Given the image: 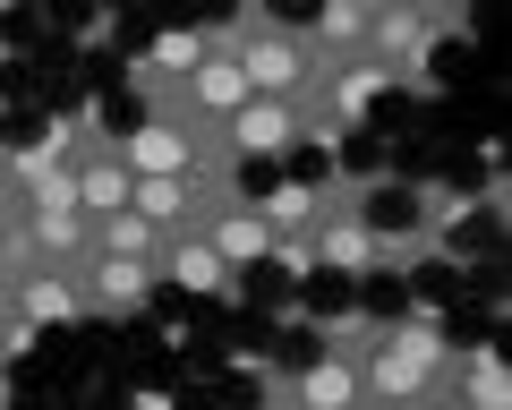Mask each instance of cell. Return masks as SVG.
Here are the masks:
<instances>
[{"instance_id":"10","label":"cell","mask_w":512,"mask_h":410,"mask_svg":"<svg viewBox=\"0 0 512 410\" xmlns=\"http://www.w3.org/2000/svg\"><path fill=\"white\" fill-rule=\"evenodd\" d=\"M376 231H367V214H350V205H325L308 223V257L316 265H333V274H359V265H376Z\"/></svg>"},{"instance_id":"4","label":"cell","mask_w":512,"mask_h":410,"mask_svg":"<svg viewBox=\"0 0 512 410\" xmlns=\"http://www.w3.org/2000/svg\"><path fill=\"white\" fill-rule=\"evenodd\" d=\"M69 188H77V214H86V223H103V214H120V205H128L120 137H103L94 120H86V137L69 146Z\"/></svg>"},{"instance_id":"11","label":"cell","mask_w":512,"mask_h":410,"mask_svg":"<svg viewBox=\"0 0 512 410\" xmlns=\"http://www.w3.org/2000/svg\"><path fill=\"white\" fill-rule=\"evenodd\" d=\"M444 385H453V402H461V410H512L504 351H487V342H478V351H453V376H444Z\"/></svg>"},{"instance_id":"15","label":"cell","mask_w":512,"mask_h":410,"mask_svg":"<svg viewBox=\"0 0 512 410\" xmlns=\"http://www.w3.org/2000/svg\"><path fill=\"white\" fill-rule=\"evenodd\" d=\"M0 402H9V376H0Z\"/></svg>"},{"instance_id":"2","label":"cell","mask_w":512,"mask_h":410,"mask_svg":"<svg viewBox=\"0 0 512 410\" xmlns=\"http://www.w3.org/2000/svg\"><path fill=\"white\" fill-rule=\"evenodd\" d=\"M342 351L359 359L367 410L376 402H419V393H436L444 376H453V342H444L436 325H376L367 342H342Z\"/></svg>"},{"instance_id":"5","label":"cell","mask_w":512,"mask_h":410,"mask_svg":"<svg viewBox=\"0 0 512 410\" xmlns=\"http://www.w3.org/2000/svg\"><path fill=\"white\" fill-rule=\"evenodd\" d=\"M197 240L214 248V257L231 265V274H248V265H265V257H274V231H265V214H256V205L239 197V188H231V197H214V205L197 214Z\"/></svg>"},{"instance_id":"9","label":"cell","mask_w":512,"mask_h":410,"mask_svg":"<svg viewBox=\"0 0 512 410\" xmlns=\"http://www.w3.org/2000/svg\"><path fill=\"white\" fill-rule=\"evenodd\" d=\"M154 282H188L205 299H239V274L197 240V231H163V257H154Z\"/></svg>"},{"instance_id":"6","label":"cell","mask_w":512,"mask_h":410,"mask_svg":"<svg viewBox=\"0 0 512 410\" xmlns=\"http://www.w3.org/2000/svg\"><path fill=\"white\" fill-rule=\"evenodd\" d=\"M214 137H222L231 154H291L299 137H325V129H316L299 103H265V94H248V103H239V112L222 120Z\"/></svg>"},{"instance_id":"16","label":"cell","mask_w":512,"mask_h":410,"mask_svg":"<svg viewBox=\"0 0 512 410\" xmlns=\"http://www.w3.org/2000/svg\"><path fill=\"white\" fill-rule=\"evenodd\" d=\"M0 299H9V291H0Z\"/></svg>"},{"instance_id":"12","label":"cell","mask_w":512,"mask_h":410,"mask_svg":"<svg viewBox=\"0 0 512 410\" xmlns=\"http://www.w3.org/2000/svg\"><path fill=\"white\" fill-rule=\"evenodd\" d=\"M376 9H384V0H325V18L308 26V43L333 60V69H350V60H359V43H367V18H376Z\"/></svg>"},{"instance_id":"3","label":"cell","mask_w":512,"mask_h":410,"mask_svg":"<svg viewBox=\"0 0 512 410\" xmlns=\"http://www.w3.org/2000/svg\"><path fill=\"white\" fill-rule=\"evenodd\" d=\"M69 282H77V308L86 317H137L154 299V265H137V257H103V248H86V257L69 265Z\"/></svg>"},{"instance_id":"7","label":"cell","mask_w":512,"mask_h":410,"mask_svg":"<svg viewBox=\"0 0 512 410\" xmlns=\"http://www.w3.org/2000/svg\"><path fill=\"white\" fill-rule=\"evenodd\" d=\"M282 410H367V393H359V359H350L342 342H325V351H316L308 368L282 385Z\"/></svg>"},{"instance_id":"14","label":"cell","mask_w":512,"mask_h":410,"mask_svg":"<svg viewBox=\"0 0 512 410\" xmlns=\"http://www.w3.org/2000/svg\"><path fill=\"white\" fill-rule=\"evenodd\" d=\"M0 223H18V205H0Z\"/></svg>"},{"instance_id":"1","label":"cell","mask_w":512,"mask_h":410,"mask_svg":"<svg viewBox=\"0 0 512 410\" xmlns=\"http://www.w3.org/2000/svg\"><path fill=\"white\" fill-rule=\"evenodd\" d=\"M231 60H239V77H248V94H265V103H299V112L325 129V94H333V60L316 52L299 26H282V18H256V9H239V26H231Z\"/></svg>"},{"instance_id":"8","label":"cell","mask_w":512,"mask_h":410,"mask_svg":"<svg viewBox=\"0 0 512 410\" xmlns=\"http://www.w3.org/2000/svg\"><path fill=\"white\" fill-rule=\"evenodd\" d=\"M9 317H18L26 334H43V325H69V317H86V308H77V282H69V265H26V274L9 282Z\"/></svg>"},{"instance_id":"13","label":"cell","mask_w":512,"mask_h":410,"mask_svg":"<svg viewBox=\"0 0 512 410\" xmlns=\"http://www.w3.org/2000/svg\"><path fill=\"white\" fill-rule=\"evenodd\" d=\"M86 248H103V257H137V265H154V257H163V231H154L146 214H128V205H120V214H103V223H94V240H86Z\"/></svg>"}]
</instances>
